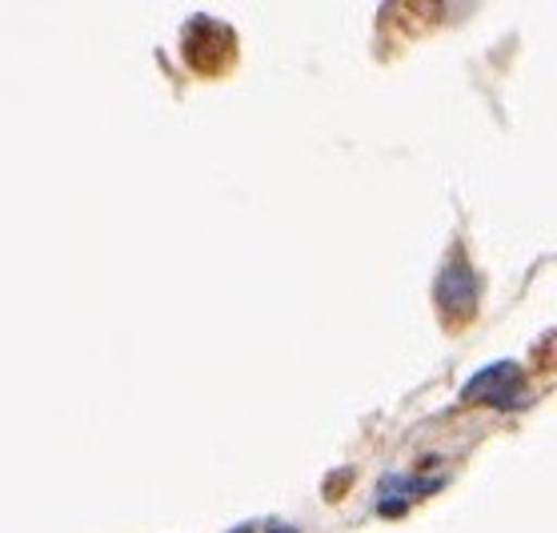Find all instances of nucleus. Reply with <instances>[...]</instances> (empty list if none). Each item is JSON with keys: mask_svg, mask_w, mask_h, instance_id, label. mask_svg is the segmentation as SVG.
<instances>
[{"mask_svg": "<svg viewBox=\"0 0 557 533\" xmlns=\"http://www.w3.org/2000/svg\"><path fill=\"white\" fill-rule=\"evenodd\" d=\"M478 277L469 273L466 257H454L449 265L442 269V277H437V305H442V313L454 321V313H461V321L473 318V309H478Z\"/></svg>", "mask_w": 557, "mask_h": 533, "instance_id": "1", "label": "nucleus"}]
</instances>
